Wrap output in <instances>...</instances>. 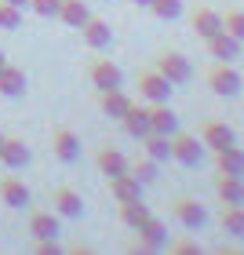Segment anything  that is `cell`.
<instances>
[{"label": "cell", "instance_id": "6da1fadb", "mask_svg": "<svg viewBox=\"0 0 244 255\" xmlns=\"http://www.w3.org/2000/svg\"><path fill=\"white\" fill-rule=\"evenodd\" d=\"M204 80H208V88H212L215 95H223V99L241 95V88H244V77L237 73L234 62H212L208 73H204Z\"/></svg>", "mask_w": 244, "mask_h": 255}, {"label": "cell", "instance_id": "7a4b0ae2", "mask_svg": "<svg viewBox=\"0 0 244 255\" xmlns=\"http://www.w3.org/2000/svg\"><path fill=\"white\" fill-rule=\"evenodd\" d=\"M171 160H179L182 168H197V164L204 160V142H201V135L175 131V135H171Z\"/></svg>", "mask_w": 244, "mask_h": 255}, {"label": "cell", "instance_id": "3957f363", "mask_svg": "<svg viewBox=\"0 0 244 255\" xmlns=\"http://www.w3.org/2000/svg\"><path fill=\"white\" fill-rule=\"evenodd\" d=\"M171 241H168V226L160 223V219L149 215L142 226H135V252H160V248H168Z\"/></svg>", "mask_w": 244, "mask_h": 255}, {"label": "cell", "instance_id": "277c9868", "mask_svg": "<svg viewBox=\"0 0 244 255\" xmlns=\"http://www.w3.org/2000/svg\"><path fill=\"white\" fill-rule=\"evenodd\" d=\"M171 91H175V84L160 73V69H142L138 73V95H142L146 102H168L171 99Z\"/></svg>", "mask_w": 244, "mask_h": 255}, {"label": "cell", "instance_id": "5b68a950", "mask_svg": "<svg viewBox=\"0 0 244 255\" xmlns=\"http://www.w3.org/2000/svg\"><path fill=\"white\" fill-rule=\"evenodd\" d=\"M201 142H204V149L219 153V149L234 146V142H237V135H234V128H230L226 121H219V117H208V121H201Z\"/></svg>", "mask_w": 244, "mask_h": 255}, {"label": "cell", "instance_id": "8992f818", "mask_svg": "<svg viewBox=\"0 0 244 255\" xmlns=\"http://www.w3.org/2000/svg\"><path fill=\"white\" fill-rule=\"evenodd\" d=\"M190 26H193V33L201 40H212L219 29H223V11L219 7H212V4H197L193 11H190Z\"/></svg>", "mask_w": 244, "mask_h": 255}, {"label": "cell", "instance_id": "52a82bcc", "mask_svg": "<svg viewBox=\"0 0 244 255\" xmlns=\"http://www.w3.org/2000/svg\"><path fill=\"white\" fill-rule=\"evenodd\" d=\"M171 215H175V223L182 230H201L208 223L204 204H197L193 197H175V201H171Z\"/></svg>", "mask_w": 244, "mask_h": 255}, {"label": "cell", "instance_id": "ba28073f", "mask_svg": "<svg viewBox=\"0 0 244 255\" xmlns=\"http://www.w3.org/2000/svg\"><path fill=\"white\" fill-rule=\"evenodd\" d=\"M157 69H160V73H164L175 88L186 84V80L193 77V66H190V59H186L182 51H160V55H157Z\"/></svg>", "mask_w": 244, "mask_h": 255}, {"label": "cell", "instance_id": "9c48e42d", "mask_svg": "<svg viewBox=\"0 0 244 255\" xmlns=\"http://www.w3.org/2000/svg\"><path fill=\"white\" fill-rule=\"evenodd\" d=\"M80 40H84V48H88V51H106L110 44H113V29H110V22L91 15L84 26H80Z\"/></svg>", "mask_w": 244, "mask_h": 255}, {"label": "cell", "instance_id": "30bf717a", "mask_svg": "<svg viewBox=\"0 0 244 255\" xmlns=\"http://www.w3.org/2000/svg\"><path fill=\"white\" fill-rule=\"evenodd\" d=\"M208 44V55H212L215 62H237L241 55H244V44L234 37V33H226V29H219L212 40H204Z\"/></svg>", "mask_w": 244, "mask_h": 255}, {"label": "cell", "instance_id": "8fae6325", "mask_svg": "<svg viewBox=\"0 0 244 255\" xmlns=\"http://www.w3.org/2000/svg\"><path fill=\"white\" fill-rule=\"evenodd\" d=\"M88 77H91V84H95L99 91H113V88H124V73H121V66L117 62H110V59H95L88 69Z\"/></svg>", "mask_w": 244, "mask_h": 255}, {"label": "cell", "instance_id": "7c38bea8", "mask_svg": "<svg viewBox=\"0 0 244 255\" xmlns=\"http://www.w3.org/2000/svg\"><path fill=\"white\" fill-rule=\"evenodd\" d=\"M0 201H4L11 212H22V208H29V186L22 182L18 175H4L0 179Z\"/></svg>", "mask_w": 244, "mask_h": 255}, {"label": "cell", "instance_id": "4fadbf2b", "mask_svg": "<svg viewBox=\"0 0 244 255\" xmlns=\"http://www.w3.org/2000/svg\"><path fill=\"white\" fill-rule=\"evenodd\" d=\"M51 149H55V157H59L62 164H73L80 157V138L69 131V128H55L51 131Z\"/></svg>", "mask_w": 244, "mask_h": 255}, {"label": "cell", "instance_id": "5bb4252c", "mask_svg": "<svg viewBox=\"0 0 244 255\" xmlns=\"http://www.w3.org/2000/svg\"><path fill=\"white\" fill-rule=\"evenodd\" d=\"M149 131L160 135H175L179 131V113L168 102H149Z\"/></svg>", "mask_w": 244, "mask_h": 255}, {"label": "cell", "instance_id": "9a60e30c", "mask_svg": "<svg viewBox=\"0 0 244 255\" xmlns=\"http://www.w3.org/2000/svg\"><path fill=\"white\" fill-rule=\"evenodd\" d=\"M215 193L223 204H244V175H226L215 171Z\"/></svg>", "mask_w": 244, "mask_h": 255}, {"label": "cell", "instance_id": "2e32d148", "mask_svg": "<svg viewBox=\"0 0 244 255\" xmlns=\"http://www.w3.org/2000/svg\"><path fill=\"white\" fill-rule=\"evenodd\" d=\"M0 164L11 168V171L26 168L29 164V146L22 142V138H7L4 135V142H0Z\"/></svg>", "mask_w": 244, "mask_h": 255}, {"label": "cell", "instance_id": "e0dca14e", "mask_svg": "<svg viewBox=\"0 0 244 255\" xmlns=\"http://www.w3.org/2000/svg\"><path fill=\"white\" fill-rule=\"evenodd\" d=\"M51 204H55V212H59L62 219H80L84 215V201H80V193L73 186H59L51 197Z\"/></svg>", "mask_w": 244, "mask_h": 255}, {"label": "cell", "instance_id": "ac0fdd59", "mask_svg": "<svg viewBox=\"0 0 244 255\" xmlns=\"http://www.w3.org/2000/svg\"><path fill=\"white\" fill-rule=\"evenodd\" d=\"M95 164H99V171L106 179H113V175H124L127 168H131V160H127L121 149H113V146H102L99 153H95Z\"/></svg>", "mask_w": 244, "mask_h": 255}, {"label": "cell", "instance_id": "d6986e66", "mask_svg": "<svg viewBox=\"0 0 244 255\" xmlns=\"http://www.w3.org/2000/svg\"><path fill=\"white\" fill-rule=\"evenodd\" d=\"M121 124H124V131L138 142L142 135H149V106H138V102H131V110L121 117Z\"/></svg>", "mask_w": 244, "mask_h": 255}, {"label": "cell", "instance_id": "ffe728a7", "mask_svg": "<svg viewBox=\"0 0 244 255\" xmlns=\"http://www.w3.org/2000/svg\"><path fill=\"white\" fill-rule=\"evenodd\" d=\"M59 230H62V215H51V212H33L29 215V234H33V241L59 237Z\"/></svg>", "mask_w": 244, "mask_h": 255}, {"label": "cell", "instance_id": "44dd1931", "mask_svg": "<svg viewBox=\"0 0 244 255\" xmlns=\"http://www.w3.org/2000/svg\"><path fill=\"white\" fill-rule=\"evenodd\" d=\"M0 95L4 99H22L26 95V73H22L18 66H4L0 69Z\"/></svg>", "mask_w": 244, "mask_h": 255}, {"label": "cell", "instance_id": "7402d4cb", "mask_svg": "<svg viewBox=\"0 0 244 255\" xmlns=\"http://www.w3.org/2000/svg\"><path fill=\"white\" fill-rule=\"evenodd\" d=\"M99 106H102V113H106V117L121 121L124 113L131 110V99L124 95V88H113V91H99Z\"/></svg>", "mask_w": 244, "mask_h": 255}, {"label": "cell", "instance_id": "603a6c76", "mask_svg": "<svg viewBox=\"0 0 244 255\" xmlns=\"http://www.w3.org/2000/svg\"><path fill=\"white\" fill-rule=\"evenodd\" d=\"M219 226H223L226 237L244 241V204H223V212H219Z\"/></svg>", "mask_w": 244, "mask_h": 255}, {"label": "cell", "instance_id": "cb8c5ba5", "mask_svg": "<svg viewBox=\"0 0 244 255\" xmlns=\"http://www.w3.org/2000/svg\"><path fill=\"white\" fill-rule=\"evenodd\" d=\"M110 193H113V201H135V197H142V182H138L131 171H124V175H113L110 179Z\"/></svg>", "mask_w": 244, "mask_h": 255}, {"label": "cell", "instance_id": "d4e9b609", "mask_svg": "<svg viewBox=\"0 0 244 255\" xmlns=\"http://www.w3.org/2000/svg\"><path fill=\"white\" fill-rule=\"evenodd\" d=\"M215 171H226V175H244V146H226L215 153Z\"/></svg>", "mask_w": 244, "mask_h": 255}, {"label": "cell", "instance_id": "484cf974", "mask_svg": "<svg viewBox=\"0 0 244 255\" xmlns=\"http://www.w3.org/2000/svg\"><path fill=\"white\" fill-rule=\"evenodd\" d=\"M138 146H142V153H146V157H153V160H171V135L149 131V135L138 138Z\"/></svg>", "mask_w": 244, "mask_h": 255}, {"label": "cell", "instance_id": "4316f807", "mask_svg": "<svg viewBox=\"0 0 244 255\" xmlns=\"http://www.w3.org/2000/svg\"><path fill=\"white\" fill-rule=\"evenodd\" d=\"M59 18L66 22L69 29H80V26H84V22L91 18L88 0H62V4H59Z\"/></svg>", "mask_w": 244, "mask_h": 255}, {"label": "cell", "instance_id": "83f0119b", "mask_svg": "<svg viewBox=\"0 0 244 255\" xmlns=\"http://www.w3.org/2000/svg\"><path fill=\"white\" fill-rule=\"evenodd\" d=\"M117 208H121V223H124V226H131V230H135V226H142L146 219H149V208L142 204V197H135V201H121Z\"/></svg>", "mask_w": 244, "mask_h": 255}, {"label": "cell", "instance_id": "f1b7e54d", "mask_svg": "<svg viewBox=\"0 0 244 255\" xmlns=\"http://www.w3.org/2000/svg\"><path fill=\"white\" fill-rule=\"evenodd\" d=\"M127 171H131V175L138 179V182H142V186H149V182H157V160L153 157H135L131 160V168H127Z\"/></svg>", "mask_w": 244, "mask_h": 255}, {"label": "cell", "instance_id": "f546056e", "mask_svg": "<svg viewBox=\"0 0 244 255\" xmlns=\"http://www.w3.org/2000/svg\"><path fill=\"white\" fill-rule=\"evenodd\" d=\"M149 11H153L160 22H171V18L182 15V0H153V4H149Z\"/></svg>", "mask_w": 244, "mask_h": 255}, {"label": "cell", "instance_id": "4dcf8cb0", "mask_svg": "<svg viewBox=\"0 0 244 255\" xmlns=\"http://www.w3.org/2000/svg\"><path fill=\"white\" fill-rule=\"evenodd\" d=\"M22 26V7H15V4H7V0H0V29H18Z\"/></svg>", "mask_w": 244, "mask_h": 255}, {"label": "cell", "instance_id": "1f68e13d", "mask_svg": "<svg viewBox=\"0 0 244 255\" xmlns=\"http://www.w3.org/2000/svg\"><path fill=\"white\" fill-rule=\"evenodd\" d=\"M223 29L234 33V37L244 44V11H241V7H230L226 15H223Z\"/></svg>", "mask_w": 244, "mask_h": 255}, {"label": "cell", "instance_id": "d6a6232c", "mask_svg": "<svg viewBox=\"0 0 244 255\" xmlns=\"http://www.w3.org/2000/svg\"><path fill=\"white\" fill-rule=\"evenodd\" d=\"M59 4L62 0H29V7L37 11L40 18H59Z\"/></svg>", "mask_w": 244, "mask_h": 255}, {"label": "cell", "instance_id": "836d02e7", "mask_svg": "<svg viewBox=\"0 0 244 255\" xmlns=\"http://www.w3.org/2000/svg\"><path fill=\"white\" fill-rule=\"evenodd\" d=\"M168 248H171V252H182V255H197V252H201L193 241H179V245H168Z\"/></svg>", "mask_w": 244, "mask_h": 255}, {"label": "cell", "instance_id": "e575fe53", "mask_svg": "<svg viewBox=\"0 0 244 255\" xmlns=\"http://www.w3.org/2000/svg\"><path fill=\"white\" fill-rule=\"evenodd\" d=\"M7 4H15V7H29V0H7Z\"/></svg>", "mask_w": 244, "mask_h": 255}, {"label": "cell", "instance_id": "d590c367", "mask_svg": "<svg viewBox=\"0 0 244 255\" xmlns=\"http://www.w3.org/2000/svg\"><path fill=\"white\" fill-rule=\"evenodd\" d=\"M131 4H138V7H149V4H153V0H131Z\"/></svg>", "mask_w": 244, "mask_h": 255}, {"label": "cell", "instance_id": "8d00e7d4", "mask_svg": "<svg viewBox=\"0 0 244 255\" xmlns=\"http://www.w3.org/2000/svg\"><path fill=\"white\" fill-rule=\"evenodd\" d=\"M7 66V55H4V48H0V69H4Z\"/></svg>", "mask_w": 244, "mask_h": 255}, {"label": "cell", "instance_id": "74e56055", "mask_svg": "<svg viewBox=\"0 0 244 255\" xmlns=\"http://www.w3.org/2000/svg\"><path fill=\"white\" fill-rule=\"evenodd\" d=\"M0 142H4V131H0Z\"/></svg>", "mask_w": 244, "mask_h": 255}, {"label": "cell", "instance_id": "f35d334b", "mask_svg": "<svg viewBox=\"0 0 244 255\" xmlns=\"http://www.w3.org/2000/svg\"><path fill=\"white\" fill-rule=\"evenodd\" d=\"M106 4H110V0H106Z\"/></svg>", "mask_w": 244, "mask_h": 255}]
</instances>
